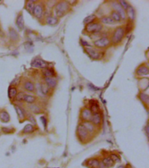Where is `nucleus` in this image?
<instances>
[{"label":"nucleus","instance_id":"cd10ccee","mask_svg":"<svg viewBox=\"0 0 149 168\" xmlns=\"http://www.w3.org/2000/svg\"><path fill=\"white\" fill-rule=\"evenodd\" d=\"M35 126L33 124H28L24 126V128L21 131V134H31L35 132Z\"/></svg>","mask_w":149,"mask_h":168},{"label":"nucleus","instance_id":"1a4fd4ad","mask_svg":"<svg viewBox=\"0 0 149 168\" xmlns=\"http://www.w3.org/2000/svg\"><path fill=\"white\" fill-rule=\"evenodd\" d=\"M149 74V66L147 63H143L139 66H138V68L135 71V76L138 78H142V77H147Z\"/></svg>","mask_w":149,"mask_h":168},{"label":"nucleus","instance_id":"9d476101","mask_svg":"<svg viewBox=\"0 0 149 168\" xmlns=\"http://www.w3.org/2000/svg\"><path fill=\"white\" fill-rule=\"evenodd\" d=\"M91 116H92V113L88 107H85L80 110L79 119H80L81 123L82 122H89L91 119Z\"/></svg>","mask_w":149,"mask_h":168},{"label":"nucleus","instance_id":"c9c22d12","mask_svg":"<svg viewBox=\"0 0 149 168\" xmlns=\"http://www.w3.org/2000/svg\"><path fill=\"white\" fill-rule=\"evenodd\" d=\"M119 2V4H120V6H121V7L123 10H127L129 7V6H130V4L129 3L128 1H123V0H120V1H118Z\"/></svg>","mask_w":149,"mask_h":168},{"label":"nucleus","instance_id":"6e6552de","mask_svg":"<svg viewBox=\"0 0 149 168\" xmlns=\"http://www.w3.org/2000/svg\"><path fill=\"white\" fill-rule=\"evenodd\" d=\"M110 6H111L113 11H115V12H117V13L119 14V15H120V17H121V22H127L126 11L122 9V7L120 6V4H119L118 1H111V2H110Z\"/></svg>","mask_w":149,"mask_h":168},{"label":"nucleus","instance_id":"4be33fe9","mask_svg":"<svg viewBox=\"0 0 149 168\" xmlns=\"http://www.w3.org/2000/svg\"><path fill=\"white\" fill-rule=\"evenodd\" d=\"M100 160H101V162H102L107 168L113 167L114 166V164H115L114 160L110 157V156H103Z\"/></svg>","mask_w":149,"mask_h":168},{"label":"nucleus","instance_id":"393cba45","mask_svg":"<svg viewBox=\"0 0 149 168\" xmlns=\"http://www.w3.org/2000/svg\"><path fill=\"white\" fill-rule=\"evenodd\" d=\"M16 26L19 29V30H22L24 29V18H23V15L21 12L16 18Z\"/></svg>","mask_w":149,"mask_h":168},{"label":"nucleus","instance_id":"c03bdc74","mask_svg":"<svg viewBox=\"0 0 149 168\" xmlns=\"http://www.w3.org/2000/svg\"><path fill=\"white\" fill-rule=\"evenodd\" d=\"M126 168H131V167H130V166H129V165H128V166H126Z\"/></svg>","mask_w":149,"mask_h":168},{"label":"nucleus","instance_id":"ddd939ff","mask_svg":"<svg viewBox=\"0 0 149 168\" xmlns=\"http://www.w3.org/2000/svg\"><path fill=\"white\" fill-rule=\"evenodd\" d=\"M22 89L25 91L28 92H34L36 90V87L34 82L30 80H24L22 81V85H21Z\"/></svg>","mask_w":149,"mask_h":168},{"label":"nucleus","instance_id":"f3484780","mask_svg":"<svg viewBox=\"0 0 149 168\" xmlns=\"http://www.w3.org/2000/svg\"><path fill=\"white\" fill-rule=\"evenodd\" d=\"M81 124H82V125L85 127L86 130L89 132L91 135H93V134H97V131L99 130V128L96 127L91 122H82Z\"/></svg>","mask_w":149,"mask_h":168},{"label":"nucleus","instance_id":"58836bf2","mask_svg":"<svg viewBox=\"0 0 149 168\" xmlns=\"http://www.w3.org/2000/svg\"><path fill=\"white\" fill-rule=\"evenodd\" d=\"M2 131L4 132V133H13L14 132V128H2Z\"/></svg>","mask_w":149,"mask_h":168},{"label":"nucleus","instance_id":"dca6fc26","mask_svg":"<svg viewBox=\"0 0 149 168\" xmlns=\"http://www.w3.org/2000/svg\"><path fill=\"white\" fill-rule=\"evenodd\" d=\"M30 66L33 68H38V69H41L42 70L44 68L47 67V63H46L42 59L35 58L34 60H32Z\"/></svg>","mask_w":149,"mask_h":168},{"label":"nucleus","instance_id":"6ab92c4d","mask_svg":"<svg viewBox=\"0 0 149 168\" xmlns=\"http://www.w3.org/2000/svg\"><path fill=\"white\" fill-rule=\"evenodd\" d=\"M100 158L98 157H91L86 162V166L88 168H98L100 164Z\"/></svg>","mask_w":149,"mask_h":168},{"label":"nucleus","instance_id":"5701e85b","mask_svg":"<svg viewBox=\"0 0 149 168\" xmlns=\"http://www.w3.org/2000/svg\"><path fill=\"white\" fill-rule=\"evenodd\" d=\"M43 82L46 83L52 89H54L57 85V80L56 78H43Z\"/></svg>","mask_w":149,"mask_h":168},{"label":"nucleus","instance_id":"f03ea898","mask_svg":"<svg viewBox=\"0 0 149 168\" xmlns=\"http://www.w3.org/2000/svg\"><path fill=\"white\" fill-rule=\"evenodd\" d=\"M125 36H126V32H125V29H124L123 25L115 27L114 30L111 32V35H110V39H111L112 46L121 45Z\"/></svg>","mask_w":149,"mask_h":168},{"label":"nucleus","instance_id":"aec40b11","mask_svg":"<svg viewBox=\"0 0 149 168\" xmlns=\"http://www.w3.org/2000/svg\"><path fill=\"white\" fill-rule=\"evenodd\" d=\"M88 107L89 108V110L91 111L92 114H96V113L101 112L99 103L97 100H90L89 101V107Z\"/></svg>","mask_w":149,"mask_h":168},{"label":"nucleus","instance_id":"412c9836","mask_svg":"<svg viewBox=\"0 0 149 168\" xmlns=\"http://www.w3.org/2000/svg\"><path fill=\"white\" fill-rule=\"evenodd\" d=\"M98 21H99L103 25H114V24H115V22L113 21V19L110 17L109 15H102L99 19H98Z\"/></svg>","mask_w":149,"mask_h":168},{"label":"nucleus","instance_id":"9b49d317","mask_svg":"<svg viewBox=\"0 0 149 168\" xmlns=\"http://www.w3.org/2000/svg\"><path fill=\"white\" fill-rule=\"evenodd\" d=\"M96 127L100 128L102 123H103V115H102V112H98V113H96V114H92V116L90 121Z\"/></svg>","mask_w":149,"mask_h":168},{"label":"nucleus","instance_id":"2f4dec72","mask_svg":"<svg viewBox=\"0 0 149 168\" xmlns=\"http://www.w3.org/2000/svg\"><path fill=\"white\" fill-rule=\"evenodd\" d=\"M40 90H41V92H42L43 95L47 96V95H49L50 93L54 90V89H50L46 83H44V82H41V84H40Z\"/></svg>","mask_w":149,"mask_h":168},{"label":"nucleus","instance_id":"c85d7f7f","mask_svg":"<svg viewBox=\"0 0 149 168\" xmlns=\"http://www.w3.org/2000/svg\"><path fill=\"white\" fill-rule=\"evenodd\" d=\"M23 102L27 103V104H34V103L38 102V98L36 96L29 95V94H25L24 98H23Z\"/></svg>","mask_w":149,"mask_h":168},{"label":"nucleus","instance_id":"c756f323","mask_svg":"<svg viewBox=\"0 0 149 168\" xmlns=\"http://www.w3.org/2000/svg\"><path fill=\"white\" fill-rule=\"evenodd\" d=\"M18 94V89L14 86H10L8 89V97L10 98V100H14L16 95Z\"/></svg>","mask_w":149,"mask_h":168},{"label":"nucleus","instance_id":"0eeeda50","mask_svg":"<svg viewBox=\"0 0 149 168\" xmlns=\"http://www.w3.org/2000/svg\"><path fill=\"white\" fill-rule=\"evenodd\" d=\"M85 53L93 60H100L104 57L105 56V51L103 50H99L96 48H93L91 46H88V47H84L83 48Z\"/></svg>","mask_w":149,"mask_h":168},{"label":"nucleus","instance_id":"79ce46f5","mask_svg":"<svg viewBox=\"0 0 149 168\" xmlns=\"http://www.w3.org/2000/svg\"><path fill=\"white\" fill-rule=\"evenodd\" d=\"M98 168H107V167L105 166V165H104V164H103V163H102V162H101V161H100V164H99V166H98Z\"/></svg>","mask_w":149,"mask_h":168},{"label":"nucleus","instance_id":"4468645a","mask_svg":"<svg viewBox=\"0 0 149 168\" xmlns=\"http://www.w3.org/2000/svg\"><path fill=\"white\" fill-rule=\"evenodd\" d=\"M14 108H15V110H16V113H17V115H18L20 123H23L25 120H27V116H28V115H27L26 111L23 109L21 107L14 105Z\"/></svg>","mask_w":149,"mask_h":168},{"label":"nucleus","instance_id":"72a5a7b5","mask_svg":"<svg viewBox=\"0 0 149 168\" xmlns=\"http://www.w3.org/2000/svg\"><path fill=\"white\" fill-rule=\"evenodd\" d=\"M97 20V16L96 15H88V16H87L85 19H84L83 23H84L85 25H88V24H89V23H91V22H96Z\"/></svg>","mask_w":149,"mask_h":168},{"label":"nucleus","instance_id":"2eb2a0df","mask_svg":"<svg viewBox=\"0 0 149 168\" xmlns=\"http://www.w3.org/2000/svg\"><path fill=\"white\" fill-rule=\"evenodd\" d=\"M28 109L34 115H40L44 112L42 107L38 104V103H34V104H29L28 106Z\"/></svg>","mask_w":149,"mask_h":168},{"label":"nucleus","instance_id":"e433bc0d","mask_svg":"<svg viewBox=\"0 0 149 168\" xmlns=\"http://www.w3.org/2000/svg\"><path fill=\"white\" fill-rule=\"evenodd\" d=\"M25 93L24 92H18V94L16 95L14 100L17 101V102H23V98H24Z\"/></svg>","mask_w":149,"mask_h":168},{"label":"nucleus","instance_id":"ea45409f","mask_svg":"<svg viewBox=\"0 0 149 168\" xmlns=\"http://www.w3.org/2000/svg\"><path fill=\"white\" fill-rule=\"evenodd\" d=\"M68 2V4H69V6L70 7H73V6H76L77 4H78V1H71V0H69V1H67Z\"/></svg>","mask_w":149,"mask_h":168},{"label":"nucleus","instance_id":"20e7f679","mask_svg":"<svg viewBox=\"0 0 149 168\" xmlns=\"http://www.w3.org/2000/svg\"><path fill=\"white\" fill-rule=\"evenodd\" d=\"M103 29H104V25L97 19L96 22L85 25L83 32L85 34H88V36H92V35H96V34H98L100 32H102Z\"/></svg>","mask_w":149,"mask_h":168},{"label":"nucleus","instance_id":"4c0bfd02","mask_svg":"<svg viewBox=\"0 0 149 168\" xmlns=\"http://www.w3.org/2000/svg\"><path fill=\"white\" fill-rule=\"evenodd\" d=\"M10 36L12 38V39H14V37H15L16 39H18V34H17V32L14 29H12L10 30Z\"/></svg>","mask_w":149,"mask_h":168},{"label":"nucleus","instance_id":"f8f14e48","mask_svg":"<svg viewBox=\"0 0 149 168\" xmlns=\"http://www.w3.org/2000/svg\"><path fill=\"white\" fill-rule=\"evenodd\" d=\"M59 22H60V20H59L57 17H56V16H54V15H52L46 16V17L44 18V20H43V23L50 25V26H56L57 24L59 23Z\"/></svg>","mask_w":149,"mask_h":168},{"label":"nucleus","instance_id":"a19ab883","mask_svg":"<svg viewBox=\"0 0 149 168\" xmlns=\"http://www.w3.org/2000/svg\"><path fill=\"white\" fill-rule=\"evenodd\" d=\"M40 120L42 121L43 124H44V127L46 128V127H47V121H46L47 119H46V117L42 116V117H41V118H40Z\"/></svg>","mask_w":149,"mask_h":168},{"label":"nucleus","instance_id":"f704fd0d","mask_svg":"<svg viewBox=\"0 0 149 168\" xmlns=\"http://www.w3.org/2000/svg\"><path fill=\"white\" fill-rule=\"evenodd\" d=\"M109 156H110V157L114 160V163H118V162H121V157H120V155L119 154H116L114 153V152H111V153L109 154Z\"/></svg>","mask_w":149,"mask_h":168},{"label":"nucleus","instance_id":"423d86ee","mask_svg":"<svg viewBox=\"0 0 149 168\" xmlns=\"http://www.w3.org/2000/svg\"><path fill=\"white\" fill-rule=\"evenodd\" d=\"M93 45L96 48L99 49V50H105L108 48H110L112 44H111V39H110V35H106V36H103L94 40L93 41Z\"/></svg>","mask_w":149,"mask_h":168},{"label":"nucleus","instance_id":"f257e3e1","mask_svg":"<svg viewBox=\"0 0 149 168\" xmlns=\"http://www.w3.org/2000/svg\"><path fill=\"white\" fill-rule=\"evenodd\" d=\"M71 9V7L69 6L67 1H58L54 5L51 15L60 19V18L65 16L68 13H70Z\"/></svg>","mask_w":149,"mask_h":168},{"label":"nucleus","instance_id":"39448f33","mask_svg":"<svg viewBox=\"0 0 149 168\" xmlns=\"http://www.w3.org/2000/svg\"><path fill=\"white\" fill-rule=\"evenodd\" d=\"M46 4L43 1H37L32 12V15L38 21H43L46 13Z\"/></svg>","mask_w":149,"mask_h":168},{"label":"nucleus","instance_id":"473e14b6","mask_svg":"<svg viewBox=\"0 0 149 168\" xmlns=\"http://www.w3.org/2000/svg\"><path fill=\"white\" fill-rule=\"evenodd\" d=\"M109 15H110V17L113 19V21H114L115 23H117V22H121V17H120V15H119V14H118L117 12L111 10V12H110Z\"/></svg>","mask_w":149,"mask_h":168},{"label":"nucleus","instance_id":"a878e982","mask_svg":"<svg viewBox=\"0 0 149 168\" xmlns=\"http://www.w3.org/2000/svg\"><path fill=\"white\" fill-rule=\"evenodd\" d=\"M37 1L35 0H27L25 1V9L28 11L29 14L32 15V12H33V9L35 7V4Z\"/></svg>","mask_w":149,"mask_h":168},{"label":"nucleus","instance_id":"a211bd4d","mask_svg":"<svg viewBox=\"0 0 149 168\" xmlns=\"http://www.w3.org/2000/svg\"><path fill=\"white\" fill-rule=\"evenodd\" d=\"M41 73H42L43 78H55L56 76V72L51 67H46L42 69Z\"/></svg>","mask_w":149,"mask_h":168},{"label":"nucleus","instance_id":"bb28decb","mask_svg":"<svg viewBox=\"0 0 149 168\" xmlns=\"http://www.w3.org/2000/svg\"><path fill=\"white\" fill-rule=\"evenodd\" d=\"M138 99H139V100H140L147 107H148L149 104L148 94H147V93H145V92H139V94L138 95Z\"/></svg>","mask_w":149,"mask_h":168},{"label":"nucleus","instance_id":"7c9ffc66","mask_svg":"<svg viewBox=\"0 0 149 168\" xmlns=\"http://www.w3.org/2000/svg\"><path fill=\"white\" fill-rule=\"evenodd\" d=\"M0 120H1V122H3L5 124H7L10 121V116L7 113V110H1L0 111Z\"/></svg>","mask_w":149,"mask_h":168},{"label":"nucleus","instance_id":"37998d69","mask_svg":"<svg viewBox=\"0 0 149 168\" xmlns=\"http://www.w3.org/2000/svg\"><path fill=\"white\" fill-rule=\"evenodd\" d=\"M118 168H126V166H120Z\"/></svg>","mask_w":149,"mask_h":168},{"label":"nucleus","instance_id":"b1692460","mask_svg":"<svg viewBox=\"0 0 149 168\" xmlns=\"http://www.w3.org/2000/svg\"><path fill=\"white\" fill-rule=\"evenodd\" d=\"M126 15L128 22H133V21L135 20V10L131 6H129V7L126 10Z\"/></svg>","mask_w":149,"mask_h":168},{"label":"nucleus","instance_id":"7ed1b4c3","mask_svg":"<svg viewBox=\"0 0 149 168\" xmlns=\"http://www.w3.org/2000/svg\"><path fill=\"white\" fill-rule=\"evenodd\" d=\"M76 136L78 138L79 141L82 144H87L89 141L92 140V135L88 132L85 129V127L82 125V124H78L77 129H76Z\"/></svg>","mask_w":149,"mask_h":168}]
</instances>
